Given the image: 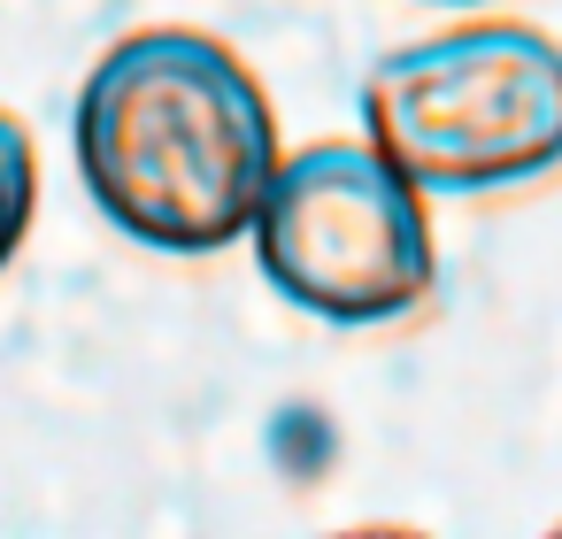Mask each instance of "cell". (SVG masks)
<instances>
[{
  "label": "cell",
  "mask_w": 562,
  "mask_h": 539,
  "mask_svg": "<svg viewBox=\"0 0 562 539\" xmlns=\"http://www.w3.org/2000/svg\"><path fill=\"white\" fill-rule=\"evenodd\" d=\"M32 216H40V147L9 109H0V270L16 262Z\"/></svg>",
  "instance_id": "obj_4"
},
{
  "label": "cell",
  "mask_w": 562,
  "mask_h": 539,
  "mask_svg": "<svg viewBox=\"0 0 562 539\" xmlns=\"http://www.w3.org/2000/svg\"><path fill=\"white\" fill-rule=\"evenodd\" d=\"M424 201L431 193L370 139H316L278 155L247 239L278 301L370 332L416 316L439 293V239Z\"/></svg>",
  "instance_id": "obj_3"
},
{
  "label": "cell",
  "mask_w": 562,
  "mask_h": 539,
  "mask_svg": "<svg viewBox=\"0 0 562 539\" xmlns=\"http://www.w3.org/2000/svg\"><path fill=\"white\" fill-rule=\"evenodd\" d=\"M70 139L93 209L155 255H216L247 239L278 170L262 78L186 24L116 40L78 86Z\"/></svg>",
  "instance_id": "obj_1"
},
{
  "label": "cell",
  "mask_w": 562,
  "mask_h": 539,
  "mask_svg": "<svg viewBox=\"0 0 562 539\" xmlns=\"http://www.w3.org/2000/svg\"><path fill=\"white\" fill-rule=\"evenodd\" d=\"M370 147L424 193L485 201L562 170V47L531 24L408 40L362 78Z\"/></svg>",
  "instance_id": "obj_2"
}]
</instances>
